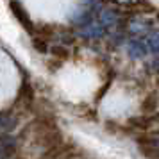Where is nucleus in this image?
I'll use <instances>...</instances> for the list:
<instances>
[{
  "label": "nucleus",
  "mask_w": 159,
  "mask_h": 159,
  "mask_svg": "<svg viewBox=\"0 0 159 159\" xmlns=\"http://www.w3.org/2000/svg\"><path fill=\"white\" fill-rule=\"evenodd\" d=\"M9 7H11V11H13V15L20 20V23H22L23 27L32 34V32H34V23H32V20L29 18V15L25 13V9L22 7V4H20V2H16V0H11Z\"/></svg>",
  "instance_id": "nucleus-1"
},
{
  "label": "nucleus",
  "mask_w": 159,
  "mask_h": 159,
  "mask_svg": "<svg viewBox=\"0 0 159 159\" xmlns=\"http://www.w3.org/2000/svg\"><path fill=\"white\" fill-rule=\"evenodd\" d=\"M32 45H34L36 50L43 52V54H47V50H48V45H47V41H45L43 38H34L32 39Z\"/></svg>",
  "instance_id": "nucleus-2"
},
{
  "label": "nucleus",
  "mask_w": 159,
  "mask_h": 159,
  "mask_svg": "<svg viewBox=\"0 0 159 159\" xmlns=\"http://www.w3.org/2000/svg\"><path fill=\"white\" fill-rule=\"evenodd\" d=\"M52 54H54L56 57H59V59L68 57V50H66L65 47H54V48H52Z\"/></svg>",
  "instance_id": "nucleus-3"
},
{
  "label": "nucleus",
  "mask_w": 159,
  "mask_h": 159,
  "mask_svg": "<svg viewBox=\"0 0 159 159\" xmlns=\"http://www.w3.org/2000/svg\"><path fill=\"white\" fill-rule=\"evenodd\" d=\"M4 154H6V152H4V148H0V159L4 157Z\"/></svg>",
  "instance_id": "nucleus-4"
}]
</instances>
